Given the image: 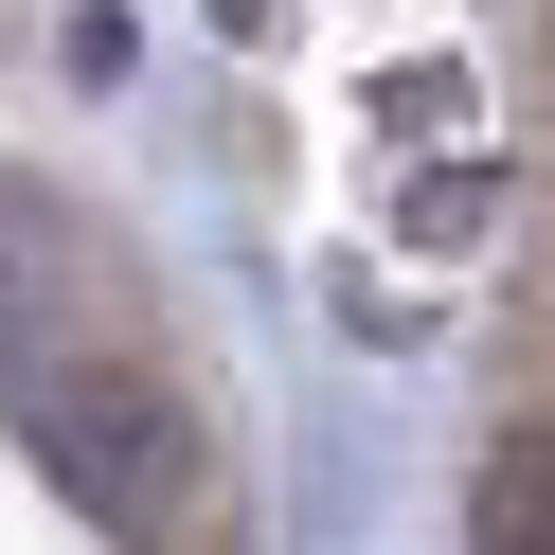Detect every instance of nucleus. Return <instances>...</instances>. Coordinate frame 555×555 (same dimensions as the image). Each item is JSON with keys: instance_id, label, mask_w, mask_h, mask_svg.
I'll return each instance as SVG.
<instances>
[{"instance_id": "f257e3e1", "label": "nucleus", "mask_w": 555, "mask_h": 555, "mask_svg": "<svg viewBox=\"0 0 555 555\" xmlns=\"http://www.w3.org/2000/svg\"><path fill=\"white\" fill-rule=\"evenodd\" d=\"M0 412L54 448L73 502H108L126 538L197 519V412L162 395V359L126 340V305L90 287V251L54 216H0Z\"/></svg>"}, {"instance_id": "f03ea898", "label": "nucleus", "mask_w": 555, "mask_h": 555, "mask_svg": "<svg viewBox=\"0 0 555 555\" xmlns=\"http://www.w3.org/2000/svg\"><path fill=\"white\" fill-rule=\"evenodd\" d=\"M466 555H555V430H519L466 502Z\"/></svg>"}]
</instances>
